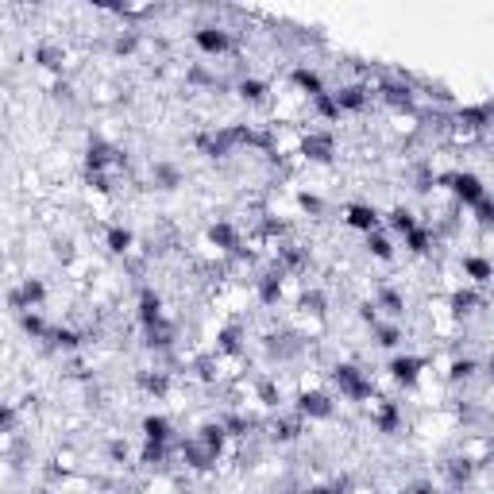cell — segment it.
<instances>
[{"instance_id":"1","label":"cell","mask_w":494,"mask_h":494,"mask_svg":"<svg viewBox=\"0 0 494 494\" xmlns=\"http://www.w3.org/2000/svg\"><path fill=\"white\" fill-rule=\"evenodd\" d=\"M336 386H340V394H348V398H367L371 394V383L363 378L360 367H336Z\"/></svg>"},{"instance_id":"2","label":"cell","mask_w":494,"mask_h":494,"mask_svg":"<svg viewBox=\"0 0 494 494\" xmlns=\"http://www.w3.org/2000/svg\"><path fill=\"white\" fill-rule=\"evenodd\" d=\"M452 182V193L460 197L463 205H479V201H486V190H483V182H479L475 174H456V178H448Z\"/></svg>"},{"instance_id":"3","label":"cell","mask_w":494,"mask_h":494,"mask_svg":"<svg viewBox=\"0 0 494 494\" xmlns=\"http://www.w3.org/2000/svg\"><path fill=\"white\" fill-rule=\"evenodd\" d=\"M302 151H305V159H313V162H328L332 151H336V143H332L328 132H309L305 143H302Z\"/></svg>"},{"instance_id":"4","label":"cell","mask_w":494,"mask_h":494,"mask_svg":"<svg viewBox=\"0 0 494 494\" xmlns=\"http://www.w3.org/2000/svg\"><path fill=\"white\" fill-rule=\"evenodd\" d=\"M298 413H302V417H332V398H328V394H321V390L302 394Z\"/></svg>"},{"instance_id":"5","label":"cell","mask_w":494,"mask_h":494,"mask_svg":"<svg viewBox=\"0 0 494 494\" xmlns=\"http://www.w3.org/2000/svg\"><path fill=\"white\" fill-rule=\"evenodd\" d=\"M348 224L367 232V236H375L378 232V213L367 209V205H352V209H348Z\"/></svg>"},{"instance_id":"6","label":"cell","mask_w":494,"mask_h":494,"mask_svg":"<svg viewBox=\"0 0 494 494\" xmlns=\"http://www.w3.org/2000/svg\"><path fill=\"white\" fill-rule=\"evenodd\" d=\"M193 39H197V47H201V51H209V54H224L228 51V35L217 31V27H201Z\"/></svg>"},{"instance_id":"7","label":"cell","mask_w":494,"mask_h":494,"mask_svg":"<svg viewBox=\"0 0 494 494\" xmlns=\"http://www.w3.org/2000/svg\"><path fill=\"white\" fill-rule=\"evenodd\" d=\"M35 62L47 70H62V62H66V51H59V47H51V43H43V47H35Z\"/></svg>"},{"instance_id":"8","label":"cell","mask_w":494,"mask_h":494,"mask_svg":"<svg viewBox=\"0 0 494 494\" xmlns=\"http://www.w3.org/2000/svg\"><path fill=\"white\" fill-rule=\"evenodd\" d=\"M298 436H302V413L286 417V421H275V440H298Z\"/></svg>"},{"instance_id":"9","label":"cell","mask_w":494,"mask_h":494,"mask_svg":"<svg viewBox=\"0 0 494 494\" xmlns=\"http://www.w3.org/2000/svg\"><path fill=\"white\" fill-rule=\"evenodd\" d=\"M417 367H421V360H410V355H406V360H394V363H390L394 378H402V383H413V378H417Z\"/></svg>"},{"instance_id":"10","label":"cell","mask_w":494,"mask_h":494,"mask_svg":"<svg viewBox=\"0 0 494 494\" xmlns=\"http://www.w3.org/2000/svg\"><path fill=\"white\" fill-rule=\"evenodd\" d=\"M463 267H468V275L475 278V282H491V278H494V267H491V263H483V259H468Z\"/></svg>"},{"instance_id":"11","label":"cell","mask_w":494,"mask_h":494,"mask_svg":"<svg viewBox=\"0 0 494 494\" xmlns=\"http://www.w3.org/2000/svg\"><path fill=\"white\" fill-rule=\"evenodd\" d=\"M240 93H243V101H263V97H267V85L263 82H240Z\"/></svg>"},{"instance_id":"12","label":"cell","mask_w":494,"mask_h":494,"mask_svg":"<svg viewBox=\"0 0 494 494\" xmlns=\"http://www.w3.org/2000/svg\"><path fill=\"white\" fill-rule=\"evenodd\" d=\"M367 247L378 255V259H390V255H394L390 240H386V236H378V232H375V236H367Z\"/></svg>"},{"instance_id":"13","label":"cell","mask_w":494,"mask_h":494,"mask_svg":"<svg viewBox=\"0 0 494 494\" xmlns=\"http://www.w3.org/2000/svg\"><path fill=\"white\" fill-rule=\"evenodd\" d=\"M109 247H112V252H128V247H132V236H128L124 228H112V232H109Z\"/></svg>"},{"instance_id":"14","label":"cell","mask_w":494,"mask_h":494,"mask_svg":"<svg viewBox=\"0 0 494 494\" xmlns=\"http://www.w3.org/2000/svg\"><path fill=\"white\" fill-rule=\"evenodd\" d=\"M378 305H383V309L386 313H402V298H398V293H394V290H383V293H378Z\"/></svg>"},{"instance_id":"15","label":"cell","mask_w":494,"mask_h":494,"mask_svg":"<svg viewBox=\"0 0 494 494\" xmlns=\"http://www.w3.org/2000/svg\"><path fill=\"white\" fill-rule=\"evenodd\" d=\"M398 340H402V332H398V328H378V344H383V348H394Z\"/></svg>"},{"instance_id":"16","label":"cell","mask_w":494,"mask_h":494,"mask_svg":"<svg viewBox=\"0 0 494 494\" xmlns=\"http://www.w3.org/2000/svg\"><path fill=\"white\" fill-rule=\"evenodd\" d=\"M305 494H336V491H325V486H317V491H305Z\"/></svg>"},{"instance_id":"17","label":"cell","mask_w":494,"mask_h":494,"mask_svg":"<svg viewBox=\"0 0 494 494\" xmlns=\"http://www.w3.org/2000/svg\"><path fill=\"white\" fill-rule=\"evenodd\" d=\"M486 371H491V378H494V355H491V363H486Z\"/></svg>"}]
</instances>
